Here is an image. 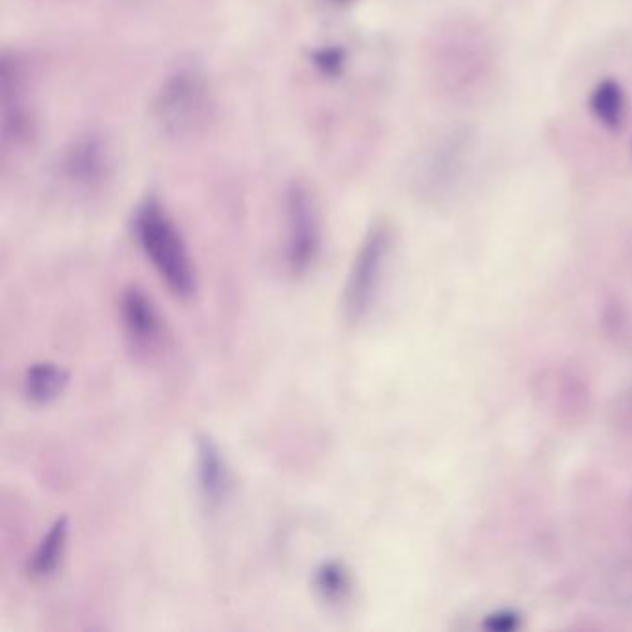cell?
<instances>
[{
  "mask_svg": "<svg viewBox=\"0 0 632 632\" xmlns=\"http://www.w3.org/2000/svg\"><path fill=\"white\" fill-rule=\"evenodd\" d=\"M121 319L130 342L141 351H151L164 336V321L151 297L138 286H128L121 293Z\"/></svg>",
  "mask_w": 632,
  "mask_h": 632,
  "instance_id": "cell-5",
  "label": "cell"
},
{
  "mask_svg": "<svg viewBox=\"0 0 632 632\" xmlns=\"http://www.w3.org/2000/svg\"><path fill=\"white\" fill-rule=\"evenodd\" d=\"M314 588L317 595L332 607H340L349 601L353 592V579L342 562H323L314 573Z\"/></svg>",
  "mask_w": 632,
  "mask_h": 632,
  "instance_id": "cell-10",
  "label": "cell"
},
{
  "mask_svg": "<svg viewBox=\"0 0 632 632\" xmlns=\"http://www.w3.org/2000/svg\"><path fill=\"white\" fill-rule=\"evenodd\" d=\"M152 117L169 138L199 136L214 117V97L206 76L193 67L167 76L154 95Z\"/></svg>",
  "mask_w": 632,
  "mask_h": 632,
  "instance_id": "cell-2",
  "label": "cell"
},
{
  "mask_svg": "<svg viewBox=\"0 0 632 632\" xmlns=\"http://www.w3.org/2000/svg\"><path fill=\"white\" fill-rule=\"evenodd\" d=\"M195 475L204 505L215 510L230 493V469L221 447L210 434H199L195 442Z\"/></svg>",
  "mask_w": 632,
  "mask_h": 632,
  "instance_id": "cell-6",
  "label": "cell"
},
{
  "mask_svg": "<svg viewBox=\"0 0 632 632\" xmlns=\"http://www.w3.org/2000/svg\"><path fill=\"white\" fill-rule=\"evenodd\" d=\"M321 251V221L316 201L303 184L286 191V264L293 275H304Z\"/></svg>",
  "mask_w": 632,
  "mask_h": 632,
  "instance_id": "cell-4",
  "label": "cell"
},
{
  "mask_svg": "<svg viewBox=\"0 0 632 632\" xmlns=\"http://www.w3.org/2000/svg\"><path fill=\"white\" fill-rule=\"evenodd\" d=\"M67 382L69 375L65 369L51 362H39L26 369L23 390L28 401L49 405L64 393Z\"/></svg>",
  "mask_w": 632,
  "mask_h": 632,
  "instance_id": "cell-9",
  "label": "cell"
},
{
  "mask_svg": "<svg viewBox=\"0 0 632 632\" xmlns=\"http://www.w3.org/2000/svg\"><path fill=\"white\" fill-rule=\"evenodd\" d=\"M106 169H108V158L101 141H78L75 147L67 152L65 171L71 180L82 182V184H93L106 175Z\"/></svg>",
  "mask_w": 632,
  "mask_h": 632,
  "instance_id": "cell-8",
  "label": "cell"
},
{
  "mask_svg": "<svg viewBox=\"0 0 632 632\" xmlns=\"http://www.w3.org/2000/svg\"><path fill=\"white\" fill-rule=\"evenodd\" d=\"M134 234L141 251L173 295L191 299L197 291V275L190 251L175 221L158 199H147L134 214Z\"/></svg>",
  "mask_w": 632,
  "mask_h": 632,
  "instance_id": "cell-1",
  "label": "cell"
},
{
  "mask_svg": "<svg viewBox=\"0 0 632 632\" xmlns=\"http://www.w3.org/2000/svg\"><path fill=\"white\" fill-rule=\"evenodd\" d=\"M67 536H69V521L67 518L56 519L28 562V575L32 579L43 581L56 573L65 555Z\"/></svg>",
  "mask_w": 632,
  "mask_h": 632,
  "instance_id": "cell-7",
  "label": "cell"
},
{
  "mask_svg": "<svg viewBox=\"0 0 632 632\" xmlns=\"http://www.w3.org/2000/svg\"><path fill=\"white\" fill-rule=\"evenodd\" d=\"M390 249L392 234L386 225H377L367 232L354 258L343 295V310L349 321L366 317L375 303Z\"/></svg>",
  "mask_w": 632,
  "mask_h": 632,
  "instance_id": "cell-3",
  "label": "cell"
},
{
  "mask_svg": "<svg viewBox=\"0 0 632 632\" xmlns=\"http://www.w3.org/2000/svg\"><path fill=\"white\" fill-rule=\"evenodd\" d=\"M595 110L597 115L607 123V125H618L623 110L620 89L616 84H603L597 95H595Z\"/></svg>",
  "mask_w": 632,
  "mask_h": 632,
  "instance_id": "cell-11",
  "label": "cell"
}]
</instances>
